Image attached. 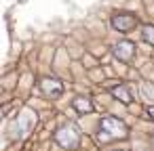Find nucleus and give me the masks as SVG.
I'll list each match as a JSON object with an SVG mask.
<instances>
[{
	"label": "nucleus",
	"instance_id": "obj_4",
	"mask_svg": "<svg viewBox=\"0 0 154 151\" xmlns=\"http://www.w3.org/2000/svg\"><path fill=\"white\" fill-rule=\"evenodd\" d=\"M133 55H135V48H133L131 42H120V44H116V57H118V59L127 61V59H131Z\"/></svg>",
	"mask_w": 154,
	"mask_h": 151
},
{
	"label": "nucleus",
	"instance_id": "obj_8",
	"mask_svg": "<svg viewBox=\"0 0 154 151\" xmlns=\"http://www.w3.org/2000/svg\"><path fill=\"white\" fill-rule=\"evenodd\" d=\"M74 105H76V109H80V111H82V109H85V111H91V103H89V101H80V99H78Z\"/></svg>",
	"mask_w": 154,
	"mask_h": 151
},
{
	"label": "nucleus",
	"instance_id": "obj_3",
	"mask_svg": "<svg viewBox=\"0 0 154 151\" xmlns=\"http://www.w3.org/2000/svg\"><path fill=\"white\" fill-rule=\"evenodd\" d=\"M57 143L68 147V149H74V147H78V134L72 128H63L57 132Z\"/></svg>",
	"mask_w": 154,
	"mask_h": 151
},
{
	"label": "nucleus",
	"instance_id": "obj_5",
	"mask_svg": "<svg viewBox=\"0 0 154 151\" xmlns=\"http://www.w3.org/2000/svg\"><path fill=\"white\" fill-rule=\"evenodd\" d=\"M42 90H45L47 94L57 97V94H61V84H59L57 80H45V82H42Z\"/></svg>",
	"mask_w": 154,
	"mask_h": 151
},
{
	"label": "nucleus",
	"instance_id": "obj_2",
	"mask_svg": "<svg viewBox=\"0 0 154 151\" xmlns=\"http://www.w3.org/2000/svg\"><path fill=\"white\" fill-rule=\"evenodd\" d=\"M101 128H103L110 136H125V132H127L125 124L118 122V120H114V118H103V120H101Z\"/></svg>",
	"mask_w": 154,
	"mask_h": 151
},
{
	"label": "nucleus",
	"instance_id": "obj_1",
	"mask_svg": "<svg viewBox=\"0 0 154 151\" xmlns=\"http://www.w3.org/2000/svg\"><path fill=\"white\" fill-rule=\"evenodd\" d=\"M112 25H114L118 32L127 34V32H131V30L137 25V19H135L133 15H127V13H122V15H114V17H112Z\"/></svg>",
	"mask_w": 154,
	"mask_h": 151
},
{
	"label": "nucleus",
	"instance_id": "obj_7",
	"mask_svg": "<svg viewBox=\"0 0 154 151\" xmlns=\"http://www.w3.org/2000/svg\"><path fill=\"white\" fill-rule=\"evenodd\" d=\"M143 40L154 44V28H152V25H146V28H143Z\"/></svg>",
	"mask_w": 154,
	"mask_h": 151
},
{
	"label": "nucleus",
	"instance_id": "obj_6",
	"mask_svg": "<svg viewBox=\"0 0 154 151\" xmlns=\"http://www.w3.org/2000/svg\"><path fill=\"white\" fill-rule=\"evenodd\" d=\"M114 94H116V97H120V101H122V103H129V101H131V94H129V92H127L122 86L114 88Z\"/></svg>",
	"mask_w": 154,
	"mask_h": 151
}]
</instances>
